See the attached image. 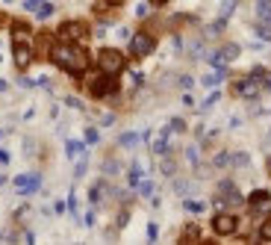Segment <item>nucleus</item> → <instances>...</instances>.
Masks as SVG:
<instances>
[{
  "label": "nucleus",
  "mask_w": 271,
  "mask_h": 245,
  "mask_svg": "<svg viewBox=\"0 0 271 245\" xmlns=\"http://www.w3.org/2000/svg\"><path fill=\"white\" fill-rule=\"evenodd\" d=\"M53 62H56L59 68L71 71V74H82L86 65H89V56L80 47H56L53 50Z\"/></svg>",
  "instance_id": "nucleus-1"
},
{
  "label": "nucleus",
  "mask_w": 271,
  "mask_h": 245,
  "mask_svg": "<svg viewBox=\"0 0 271 245\" xmlns=\"http://www.w3.org/2000/svg\"><path fill=\"white\" fill-rule=\"evenodd\" d=\"M97 68L103 71V74H118V71L124 68V53L115 50V47H103L97 53Z\"/></svg>",
  "instance_id": "nucleus-2"
},
{
  "label": "nucleus",
  "mask_w": 271,
  "mask_h": 245,
  "mask_svg": "<svg viewBox=\"0 0 271 245\" xmlns=\"http://www.w3.org/2000/svg\"><path fill=\"white\" fill-rule=\"evenodd\" d=\"M236 228H239V219L230 216V213H221V216H215V219H212V231H215V234H221V236L236 234Z\"/></svg>",
  "instance_id": "nucleus-3"
},
{
  "label": "nucleus",
  "mask_w": 271,
  "mask_h": 245,
  "mask_svg": "<svg viewBox=\"0 0 271 245\" xmlns=\"http://www.w3.org/2000/svg\"><path fill=\"white\" fill-rule=\"evenodd\" d=\"M130 50H133L136 56H148L153 50V35L151 33H136L130 39Z\"/></svg>",
  "instance_id": "nucleus-4"
},
{
  "label": "nucleus",
  "mask_w": 271,
  "mask_h": 245,
  "mask_svg": "<svg viewBox=\"0 0 271 245\" xmlns=\"http://www.w3.org/2000/svg\"><path fill=\"white\" fill-rule=\"evenodd\" d=\"M59 35L65 39V42H80V39H86V27H82L80 21H68L59 27Z\"/></svg>",
  "instance_id": "nucleus-5"
},
{
  "label": "nucleus",
  "mask_w": 271,
  "mask_h": 245,
  "mask_svg": "<svg viewBox=\"0 0 271 245\" xmlns=\"http://www.w3.org/2000/svg\"><path fill=\"white\" fill-rule=\"evenodd\" d=\"M30 62H33V50L27 45H21V39H15V65L18 68H27Z\"/></svg>",
  "instance_id": "nucleus-6"
},
{
  "label": "nucleus",
  "mask_w": 271,
  "mask_h": 245,
  "mask_svg": "<svg viewBox=\"0 0 271 245\" xmlns=\"http://www.w3.org/2000/svg\"><path fill=\"white\" fill-rule=\"evenodd\" d=\"M115 89V80L112 77H97V80L92 83V95L94 98H103V95H109Z\"/></svg>",
  "instance_id": "nucleus-7"
},
{
  "label": "nucleus",
  "mask_w": 271,
  "mask_h": 245,
  "mask_svg": "<svg viewBox=\"0 0 271 245\" xmlns=\"http://www.w3.org/2000/svg\"><path fill=\"white\" fill-rule=\"evenodd\" d=\"M247 204H251V210H268V204H271V198H268V192H262V189H257L251 198H247Z\"/></svg>",
  "instance_id": "nucleus-8"
},
{
  "label": "nucleus",
  "mask_w": 271,
  "mask_h": 245,
  "mask_svg": "<svg viewBox=\"0 0 271 245\" xmlns=\"http://www.w3.org/2000/svg\"><path fill=\"white\" fill-rule=\"evenodd\" d=\"M50 45H53V39H50V35H45V33L35 39V47H38L41 53H47V50H50Z\"/></svg>",
  "instance_id": "nucleus-9"
},
{
  "label": "nucleus",
  "mask_w": 271,
  "mask_h": 245,
  "mask_svg": "<svg viewBox=\"0 0 271 245\" xmlns=\"http://www.w3.org/2000/svg\"><path fill=\"white\" fill-rule=\"evenodd\" d=\"M18 186H21L24 192H30V189L38 186V177H21V180H18Z\"/></svg>",
  "instance_id": "nucleus-10"
},
{
  "label": "nucleus",
  "mask_w": 271,
  "mask_h": 245,
  "mask_svg": "<svg viewBox=\"0 0 271 245\" xmlns=\"http://www.w3.org/2000/svg\"><path fill=\"white\" fill-rule=\"evenodd\" d=\"M259 239H265V242H271V219L262 228H259Z\"/></svg>",
  "instance_id": "nucleus-11"
},
{
  "label": "nucleus",
  "mask_w": 271,
  "mask_h": 245,
  "mask_svg": "<svg viewBox=\"0 0 271 245\" xmlns=\"http://www.w3.org/2000/svg\"><path fill=\"white\" fill-rule=\"evenodd\" d=\"M198 236V228H186V239H195Z\"/></svg>",
  "instance_id": "nucleus-12"
},
{
  "label": "nucleus",
  "mask_w": 271,
  "mask_h": 245,
  "mask_svg": "<svg viewBox=\"0 0 271 245\" xmlns=\"http://www.w3.org/2000/svg\"><path fill=\"white\" fill-rule=\"evenodd\" d=\"M153 3H165V0H153Z\"/></svg>",
  "instance_id": "nucleus-13"
}]
</instances>
